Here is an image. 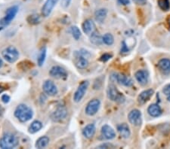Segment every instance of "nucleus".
<instances>
[{
	"label": "nucleus",
	"instance_id": "obj_39",
	"mask_svg": "<svg viewBox=\"0 0 170 149\" xmlns=\"http://www.w3.org/2000/svg\"><path fill=\"white\" fill-rule=\"evenodd\" d=\"M2 64H3V61H2V59L0 58V68H1V67L2 66Z\"/></svg>",
	"mask_w": 170,
	"mask_h": 149
},
{
	"label": "nucleus",
	"instance_id": "obj_11",
	"mask_svg": "<svg viewBox=\"0 0 170 149\" xmlns=\"http://www.w3.org/2000/svg\"><path fill=\"white\" fill-rule=\"evenodd\" d=\"M42 90L46 94L49 96H55L58 94V91L55 83L51 80H46L42 84Z\"/></svg>",
	"mask_w": 170,
	"mask_h": 149
},
{
	"label": "nucleus",
	"instance_id": "obj_35",
	"mask_svg": "<svg viewBox=\"0 0 170 149\" xmlns=\"http://www.w3.org/2000/svg\"><path fill=\"white\" fill-rule=\"evenodd\" d=\"M163 93L165 94L166 95V96H168V95L170 94V84H167L166 86H165V87L163 88Z\"/></svg>",
	"mask_w": 170,
	"mask_h": 149
},
{
	"label": "nucleus",
	"instance_id": "obj_21",
	"mask_svg": "<svg viewBox=\"0 0 170 149\" xmlns=\"http://www.w3.org/2000/svg\"><path fill=\"white\" fill-rule=\"evenodd\" d=\"M117 130L123 138H127L131 135V131H130L129 126L126 124H119L117 126Z\"/></svg>",
	"mask_w": 170,
	"mask_h": 149
},
{
	"label": "nucleus",
	"instance_id": "obj_14",
	"mask_svg": "<svg viewBox=\"0 0 170 149\" xmlns=\"http://www.w3.org/2000/svg\"><path fill=\"white\" fill-rule=\"evenodd\" d=\"M135 78L139 84L145 85L148 81L149 74L146 70H138L135 72Z\"/></svg>",
	"mask_w": 170,
	"mask_h": 149
},
{
	"label": "nucleus",
	"instance_id": "obj_5",
	"mask_svg": "<svg viewBox=\"0 0 170 149\" xmlns=\"http://www.w3.org/2000/svg\"><path fill=\"white\" fill-rule=\"evenodd\" d=\"M88 85H89V82L88 81H84L80 83L74 94V101L75 103H79L83 100L87 91Z\"/></svg>",
	"mask_w": 170,
	"mask_h": 149
},
{
	"label": "nucleus",
	"instance_id": "obj_32",
	"mask_svg": "<svg viewBox=\"0 0 170 149\" xmlns=\"http://www.w3.org/2000/svg\"><path fill=\"white\" fill-rule=\"evenodd\" d=\"M111 57H112V55L110 54V53H105V54H103L101 57L100 60L102 62H107L108 61V60Z\"/></svg>",
	"mask_w": 170,
	"mask_h": 149
},
{
	"label": "nucleus",
	"instance_id": "obj_15",
	"mask_svg": "<svg viewBox=\"0 0 170 149\" xmlns=\"http://www.w3.org/2000/svg\"><path fill=\"white\" fill-rule=\"evenodd\" d=\"M102 136L106 139H113L116 137V133L110 126L105 124L101 127Z\"/></svg>",
	"mask_w": 170,
	"mask_h": 149
},
{
	"label": "nucleus",
	"instance_id": "obj_27",
	"mask_svg": "<svg viewBox=\"0 0 170 149\" xmlns=\"http://www.w3.org/2000/svg\"><path fill=\"white\" fill-rule=\"evenodd\" d=\"M91 42L93 43V44L95 45H100L103 43V39L102 37H101L100 35L97 32H93L92 34L91 35Z\"/></svg>",
	"mask_w": 170,
	"mask_h": 149
},
{
	"label": "nucleus",
	"instance_id": "obj_17",
	"mask_svg": "<svg viewBox=\"0 0 170 149\" xmlns=\"http://www.w3.org/2000/svg\"><path fill=\"white\" fill-rule=\"evenodd\" d=\"M83 30L84 33L87 35H92L93 32H95V24L94 22L90 19L86 20L84 23H83Z\"/></svg>",
	"mask_w": 170,
	"mask_h": 149
},
{
	"label": "nucleus",
	"instance_id": "obj_42",
	"mask_svg": "<svg viewBox=\"0 0 170 149\" xmlns=\"http://www.w3.org/2000/svg\"><path fill=\"white\" fill-rule=\"evenodd\" d=\"M168 20H169V23H170V15H169V18H168Z\"/></svg>",
	"mask_w": 170,
	"mask_h": 149
},
{
	"label": "nucleus",
	"instance_id": "obj_38",
	"mask_svg": "<svg viewBox=\"0 0 170 149\" xmlns=\"http://www.w3.org/2000/svg\"><path fill=\"white\" fill-rule=\"evenodd\" d=\"M4 90H5L4 87H2V86H1V85H0V93H2V92L4 91Z\"/></svg>",
	"mask_w": 170,
	"mask_h": 149
},
{
	"label": "nucleus",
	"instance_id": "obj_28",
	"mask_svg": "<svg viewBox=\"0 0 170 149\" xmlns=\"http://www.w3.org/2000/svg\"><path fill=\"white\" fill-rule=\"evenodd\" d=\"M27 20L29 24L36 25V24L40 23L41 18L39 15H29V16L27 17Z\"/></svg>",
	"mask_w": 170,
	"mask_h": 149
},
{
	"label": "nucleus",
	"instance_id": "obj_29",
	"mask_svg": "<svg viewBox=\"0 0 170 149\" xmlns=\"http://www.w3.org/2000/svg\"><path fill=\"white\" fill-rule=\"evenodd\" d=\"M102 39H103V43H105L107 45H112L114 42V36L110 33L105 34L103 37H102Z\"/></svg>",
	"mask_w": 170,
	"mask_h": 149
},
{
	"label": "nucleus",
	"instance_id": "obj_20",
	"mask_svg": "<svg viewBox=\"0 0 170 149\" xmlns=\"http://www.w3.org/2000/svg\"><path fill=\"white\" fill-rule=\"evenodd\" d=\"M76 66H77L78 69H86L88 66V61L87 58L81 56L79 53H77L76 56Z\"/></svg>",
	"mask_w": 170,
	"mask_h": 149
},
{
	"label": "nucleus",
	"instance_id": "obj_37",
	"mask_svg": "<svg viewBox=\"0 0 170 149\" xmlns=\"http://www.w3.org/2000/svg\"><path fill=\"white\" fill-rule=\"evenodd\" d=\"M134 1L138 4H144L146 2V0H134Z\"/></svg>",
	"mask_w": 170,
	"mask_h": 149
},
{
	"label": "nucleus",
	"instance_id": "obj_3",
	"mask_svg": "<svg viewBox=\"0 0 170 149\" xmlns=\"http://www.w3.org/2000/svg\"><path fill=\"white\" fill-rule=\"evenodd\" d=\"M18 6H13L7 9L5 17L0 20V29H4L11 23V22L15 19V16L18 14Z\"/></svg>",
	"mask_w": 170,
	"mask_h": 149
},
{
	"label": "nucleus",
	"instance_id": "obj_19",
	"mask_svg": "<svg viewBox=\"0 0 170 149\" xmlns=\"http://www.w3.org/2000/svg\"><path fill=\"white\" fill-rule=\"evenodd\" d=\"M96 132V127L94 124H89L83 128V134L86 138H92Z\"/></svg>",
	"mask_w": 170,
	"mask_h": 149
},
{
	"label": "nucleus",
	"instance_id": "obj_30",
	"mask_svg": "<svg viewBox=\"0 0 170 149\" xmlns=\"http://www.w3.org/2000/svg\"><path fill=\"white\" fill-rule=\"evenodd\" d=\"M70 32L71 34H72L73 37L74 38V39H76V40H79V39H80L81 37V31L80 29L78 28L76 26H74V27H72L70 28Z\"/></svg>",
	"mask_w": 170,
	"mask_h": 149
},
{
	"label": "nucleus",
	"instance_id": "obj_24",
	"mask_svg": "<svg viewBox=\"0 0 170 149\" xmlns=\"http://www.w3.org/2000/svg\"><path fill=\"white\" fill-rule=\"evenodd\" d=\"M42 128V124L39 121H34L31 123V124L29 125L28 130L29 133H36L39 132V130Z\"/></svg>",
	"mask_w": 170,
	"mask_h": 149
},
{
	"label": "nucleus",
	"instance_id": "obj_4",
	"mask_svg": "<svg viewBox=\"0 0 170 149\" xmlns=\"http://www.w3.org/2000/svg\"><path fill=\"white\" fill-rule=\"evenodd\" d=\"M2 56L10 63H15L19 58V51L15 47L9 46L2 52Z\"/></svg>",
	"mask_w": 170,
	"mask_h": 149
},
{
	"label": "nucleus",
	"instance_id": "obj_31",
	"mask_svg": "<svg viewBox=\"0 0 170 149\" xmlns=\"http://www.w3.org/2000/svg\"><path fill=\"white\" fill-rule=\"evenodd\" d=\"M158 6L163 11H168L170 8V2L169 0H158Z\"/></svg>",
	"mask_w": 170,
	"mask_h": 149
},
{
	"label": "nucleus",
	"instance_id": "obj_26",
	"mask_svg": "<svg viewBox=\"0 0 170 149\" xmlns=\"http://www.w3.org/2000/svg\"><path fill=\"white\" fill-rule=\"evenodd\" d=\"M48 143H49V138L48 136H42V137L39 138L37 139L35 146L36 148L39 149L44 148L48 145Z\"/></svg>",
	"mask_w": 170,
	"mask_h": 149
},
{
	"label": "nucleus",
	"instance_id": "obj_6",
	"mask_svg": "<svg viewBox=\"0 0 170 149\" xmlns=\"http://www.w3.org/2000/svg\"><path fill=\"white\" fill-rule=\"evenodd\" d=\"M67 115V110L65 105H58L51 114V119L54 122H59L65 120Z\"/></svg>",
	"mask_w": 170,
	"mask_h": 149
},
{
	"label": "nucleus",
	"instance_id": "obj_41",
	"mask_svg": "<svg viewBox=\"0 0 170 149\" xmlns=\"http://www.w3.org/2000/svg\"><path fill=\"white\" fill-rule=\"evenodd\" d=\"M167 100L169 102H170V94L168 95V96H167Z\"/></svg>",
	"mask_w": 170,
	"mask_h": 149
},
{
	"label": "nucleus",
	"instance_id": "obj_36",
	"mask_svg": "<svg viewBox=\"0 0 170 149\" xmlns=\"http://www.w3.org/2000/svg\"><path fill=\"white\" fill-rule=\"evenodd\" d=\"M118 2L123 6H127L130 4V0H118Z\"/></svg>",
	"mask_w": 170,
	"mask_h": 149
},
{
	"label": "nucleus",
	"instance_id": "obj_22",
	"mask_svg": "<svg viewBox=\"0 0 170 149\" xmlns=\"http://www.w3.org/2000/svg\"><path fill=\"white\" fill-rule=\"evenodd\" d=\"M107 15V10L106 8H100L95 12V18L99 23H104Z\"/></svg>",
	"mask_w": 170,
	"mask_h": 149
},
{
	"label": "nucleus",
	"instance_id": "obj_40",
	"mask_svg": "<svg viewBox=\"0 0 170 149\" xmlns=\"http://www.w3.org/2000/svg\"><path fill=\"white\" fill-rule=\"evenodd\" d=\"M2 112H3V109L1 108V107H0V115H2Z\"/></svg>",
	"mask_w": 170,
	"mask_h": 149
},
{
	"label": "nucleus",
	"instance_id": "obj_12",
	"mask_svg": "<svg viewBox=\"0 0 170 149\" xmlns=\"http://www.w3.org/2000/svg\"><path fill=\"white\" fill-rule=\"evenodd\" d=\"M129 122L134 126H140L141 124V113L138 109H133L128 115Z\"/></svg>",
	"mask_w": 170,
	"mask_h": 149
},
{
	"label": "nucleus",
	"instance_id": "obj_10",
	"mask_svg": "<svg viewBox=\"0 0 170 149\" xmlns=\"http://www.w3.org/2000/svg\"><path fill=\"white\" fill-rule=\"evenodd\" d=\"M49 74L51 77L57 79H65L68 75L66 69L60 66H55L51 67L49 71Z\"/></svg>",
	"mask_w": 170,
	"mask_h": 149
},
{
	"label": "nucleus",
	"instance_id": "obj_33",
	"mask_svg": "<svg viewBox=\"0 0 170 149\" xmlns=\"http://www.w3.org/2000/svg\"><path fill=\"white\" fill-rule=\"evenodd\" d=\"M10 100H11V97L8 94H3L2 96V100L4 103H8L10 101Z\"/></svg>",
	"mask_w": 170,
	"mask_h": 149
},
{
	"label": "nucleus",
	"instance_id": "obj_8",
	"mask_svg": "<svg viewBox=\"0 0 170 149\" xmlns=\"http://www.w3.org/2000/svg\"><path fill=\"white\" fill-rule=\"evenodd\" d=\"M107 96L112 101L123 102L124 101V96L117 89L114 85H110L107 88Z\"/></svg>",
	"mask_w": 170,
	"mask_h": 149
},
{
	"label": "nucleus",
	"instance_id": "obj_25",
	"mask_svg": "<svg viewBox=\"0 0 170 149\" xmlns=\"http://www.w3.org/2000/svg\"><path fill=\"white\" fill-rule=\"evenodd\" d=\"M46 53H47L46 48V47H42L39 52V54H38L37 57V63L39 66H42L44 64L45 60H46Z\"/></svg>",
	"mask_w": 170,
	"mask_h": 149
},
{
	"label": "nucleus",
	"instance_id": "obj_16",
	"mask_svg": "<svg viewBox=\"0 0 170 149\" xmlns=\"http://www.w3.org/2000/svg\"><path fill=\"white\" fill-rule=\"evenodd\" d=\"M154 91L153 89H148L146 90V91H144L141 92L139 94L138 97V102L139 104H145L147 103L149 100H150V97L154 95Z\"/></svg>",
	"mask_w": 170,
	"mask_h": 149
},
{
	"label": "nucleus",
	"instance_id": "obj_18",
	"mask_svg": "<svg viewBox=\"0 0 170 149\" xmlns=\"http://www.w3.org/2000/svg\"><path fill=\"white\" fill-rule=\"evenodd\" d=\"M158 67L159 70L165 74L170 73V60L167 58L161 59L158 62Z\"/></svg>",
	"mask_w": 170,
	"mask_h": 149
},
{
	"label": "nucleus",
	"instance_id": "obj_2",
	"mask_svg": "<svg viewBox=\"0 0 170 149\" xmlns=\"http://www.w3.org/2000/svg\"><path fill=\"white\" fill-rule=\"evenodd\" d=\"M18 137L12 133H6L0 139V148L2 149H12L18 146Z\"/></svg>",
	"mask_w": 170,
	"mask_h": 149
},
{
	"label": "nucleus",
	"instance_id": "obj_7",
	"mask_svg": "<svg viewBox=\"0 0 170 149\" xmlns=\"http://www.w3.org/2000/svg\"><path fill=\"white\" fill-rule=\"evenodd\" d=\"M101 106V102L98 99H94L89 101L86 105V114L88 116L95 115L99 110Z\"/></svg>",
	"mask_w": 170,
	"mask_h": 149
},
{
	"label": "nucleus",
	"instance_id": "obj_1",
	"mask_svg": "<svg viewBox=\"0 0 170 149\" xmlns=\"http://www.w3.org/2000/svg\"><path fill=\"white\" fill-rule=\"evenodd\" d=\"M15 116L20 122L25 123L30 120L34 116V112L28 105L20 104L15 110Z\"/></svg>",
	"mask_w": 170,
	"mask_h": 149
},
{
	"label": "nucleus",
	"instance_id": "obj_23",
	"mask_svg": "<svg viewBox=\"0 0 170 149\" xmlns=\"http://www.w3.org/2000/svg\"><path fill=\"white\" fill-rule=\"evenodd\" d=\"M147 112L152 117H157L162 114V109L157 104H152L147 109Z\"/></svg>",
	"mask_w": 170,
	"mask_h": 149
},
{
	"label": "nucleus",
	"instance_id": "obj_34",
	"mask_svg": "<svg viewBox=\"0 0 170 149\" xmlns=\"http://www.w3.org/2000/svg\"><path fill=\"white\" fill-rule=\"evenodd\" d=\"M71 2V0H62L61 1V6L63 8H67V7H69Z\"/></svg>",
	"mask_w": 170,
	"mask_h": 149
},
{
	"label": "nucleus",
	"instance_id": "obj_9",
	"mask_svg": "<svg viewBox=\"0 0 170 149\" xmlns=\"http://www.w3.org/2000/svg\"><path fill=\"white\" fill-rule=\"evenodd\" d=\"M111 79L114 81H117L119 84H122L126 87H131L133 84V81L128 76L121 73H113L111 74Z\"/></svg>",
	"mask_w": 170,
	"mask_h": 149
},
{
	"label": "nucleus",
	"instance_id": "obj_13",
	"mask_svg": "<svg viewBox=\"0 0 170 149\" xmlns=\"http://www.w3.org/2000/svg\"><path fill=\"white\" fill-rule=\"evenodd\" d=\"M59 0H46L45 4L42 8V15L43 17H47L51 15L53 8L56 6Z\"/></svg>",
	"mask_w": 170,
	"mask_h": 149
}]
</instances>
